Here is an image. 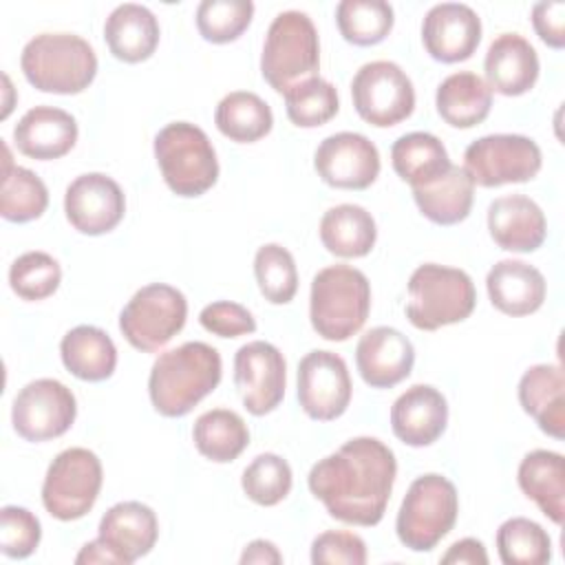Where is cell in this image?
Wrapping results in <instances>:
<instances>
[{
    "instance_id": "29",
    "label": "cell",
    "mask_w": 565,
    "mask_h": 565,
    "mask_svg": "<svg viewBox=\"0 0 565 565\" xmlns=\"http://www.w3.org/2000/svg\"><path fill=\"white\" fill-rule=\"evenodd\" d=\"M60 355L68 373L84 382H104L117 366L115 342L104 329L93 324L71 329L60 342Z\"/></svg>"
},
{
    "instance_id": "19",
    "label": "cell",
    "mask_w": 565,
    "mask_h": 565,
    "mask_svg": "<svg viewBox=\"0 0 565 565\" xmlns=\"http://www.w3.org/2000/svg\"><path fill=\"white\" fill-rule=\"evenodd\" d=\"M415 364L413 342L393 327L369 329L355 347V366L371 388H391L406 380Z\"/></svg>"
},
{
    "instance_id": "20",
    "label": "cell",
    "mask_w": 565,
    "mask_h": 565,
    "mask_svg": "<svg viewBox=\"0 0 565 565\" xmlns=\"http://www.w3.org/2000/svg\"><path fill=\"white\" fill-rule=\"evenodd\" d=\"M448 424L446 397L430 384H413L391 406V428L413 448L435 444Z\"/></svg>"
},
{
    "instance_id": "16",
    "label": "cell",
    "mask_w": 565,
    "mask_h": 565,
    "mask_svg": "<svg viewBox=\"0 0 565 565\" xmlns=\"http://www.w3.org/2000/svg\"><path fill=\"white\" fill-rule=\"evenodd\" d=\"M318 177L340 190H364L380 174V152L360 132H335L320 141L313 154Z\"/></svg>"
},
{
    "instance_id": "36",
    "label": "cell",
    "mask_w": 565,
    "mask_h": 565,
    "mask_svg": "<svg viewBox=\"0 0 565 565\" xmlns=\"http://www.w3.org/2000/svg\"><path fill=\"white\" fill-rule=\"evenodd\" d=\"M49 205V190L44 181L29 168L13 166L9 148L4 146V172L0 192V214L11 223H29L40 218Z\"/></svg>"
},
{
    "instance_id": "39",
    "label": "cell",
    "mask_w": 565,
    "mask_h": 565,
    "mask_svg": "<svg viewBox=\"0 0 565 565\" xmlns=\"http://www.w3.org/2000/svg\"><path fill=\"white\" fill-rule=\"evenodd\" d=\"M282 95L287 117L298 128H318L333 119L340 108L335 86L318 75L294 84Z\"/></svg>"
},
{
    "instance_id": "5",
    "label": "cell",
    "mask_w": 565,
    "mask_h": 565,
    "mask_svg": "<svg viewBox=\"0 0 565 565\" xmlns=\"http://www.w3.org/2000/svg\"><path fill=\"white\" fill-rule=\"evenodd\" d=\"M477 305L472 278L457 267L419 265L408 278L406 318L422 331H435L466 320Z\"/></svg>"
},
{
    "instance_id": "3",
    "label": "cell",
    "mask_w": 565,
    "mask_h": 565,
    "mask_svg": "<svg viewBox=\"0 0 565 565\" xmlns=\"http://www.w3.org/2000/svg\"><path fill=\"white\" fill-rule=\"evenodd\" d=\"M20 66L26 82L38 90L77 95L93 84L97 55L75 33H40L22 49Z\"/></svg>"
},
{
    "instance_id": "34",
    "label": "cell",
    "mask_w": 565,
    "mask_h": 565,
    "mask_svg": "<svg viewBox=\"0 0 565 565\" xmlns=\"http://www.w3.org/2000/svg\"><path fill=\"white\" fill-rule=\"evenodd\" d=\"M196 450L216 463L234 461L249 444L245 419L230 408H212L196 417L192 426Z\"/></svg>"
},
{
    "instance_id": "14",
    "label": "cell",
    "mask_w": 565,
    "mask_h": 565,
    "mask_svg": "<svg viewBox=\"0 0 565 565\" xmlns=\"http://www.w3.org/2000/svg\"><path fill=\"white\" fill-rule=\"evenodd\" d=\"M234 384L252 415L271 413L285 397L287 364L282 353L265 340L243 344L234 355Z\"/></svg>"
},
{
    "instance_id": "12",
    "label": "cell",
    "mask_w": 565,
    "mask_h": 565,
    "mask_svg": "<svg viewBox=\"0 0 565 565\" xmlns=\"http://www.w3.org/2000/svg\"><path fill=\"white\" fill-rule=\"evenodd\" d=\"M351 97L358 115L377 128H388L415 108V88L411 77L388 60H375L358 68L351 82Z\"/></svg>"
},
{
    "instance_id": "1",
    "label": "cell",
    "mask_w": 565,
    "mask_h": 565,
    "mask_svg": "<svg viewBox=\"0 0 565 565\" xmlns=\"http://www.w3.org/2000/svg\"><path fill=\"white\" fill-rule=\"evenodd\" d=\"M397 475L393 450L375 437H353L311 466L307 483L342 523L371 527L386 512Z\"/></svg>"
},
{
    "instance_id": "25",
    "label": "cell",
    "mask_w": 565,
    "mask_h": 565,
    "mask_svg": "<svg viewBox=\"0 0 565 565\" xmlns=\"http://www.w3.org/2000/svg\"><path fill=\"white\" fill-rule=\"evenodd\" d=\"M486 287L490 302L505 316L534 313L541 309L547 291L543 274L534 265L514 258L492 265L486 276Z\"/></svg>"
},
{
    "instance_id": "31",
    "label": "cell",
    "mask_w": 565,
    "mask_h": 565,
    "mask_svg": "<svg viewBox=\"0 0 565 565\" xmlns=\"http://www.w3.org/2000/svg\"><path fill=\"white\" fill-rule=\"evenodd\" d=\"M413 199L428 221L437 225H455L468 218L472 210L475 183L463 168L450 166L433 183L413 188Z\"/></svg>"
},
{
    "instance_id": "50",
    "label": "cell",
    "mask_w": 565,
    "mask_h": 565,
    "mask_svg": "<svg viewBox=\"0 0 565 565\" xmlns=\"http://www.w3.org/2000/svg\"><path fill=\"white\" fill-rule=\"evenodd\" d=\"M75 563L82 565V563H117V556L110 552V547L102 541V539H95L90 543H86L79 554L75 556Z\"/></svg>"
},
{
    "instance_id": "18",
    "label": "cell",
    "mask_w": 565,
    "mask_h": 565,
    "mask_svg": "<svg viewBox=\"0 0 565 565\" xmlns=\"http://www.w3.org/2000/svg\"><path fill=\"white\" fill-rule=\"evenodd\" d=\"M422 42L426 53L437 62H463L472 57L481 42V20L468 4H435L424 15Z\"/></svg>"
},
{
    "instance_id": "8",
    "label": "cell",
    "mask_w": 565,
    "mask_h": 565,
    "mask_svg": "<svg viewBox=\"0 0 565 565\" xmlns=\"http://www.w3.org/2000/svg\"><path fill=\"white\" fill-rule=\"evenodd\" d=\"M459 494L450 479L437 472L417 477L399 505L395 532L413 552H430L455 525Z\"/></svg>"
},
{
    "instance_id": "33",
    "label": "cell",
    "mask_w": 565,
    "mask_h": 565,
    "mask_svg": "<svg viewBox=\"0 0 565 565\" xmlns=\"http://www.w3.org/2000/svg\"><path fill=\"white\" fill-rule=\"evenodd\" d=\"M391 163L411 188H424L439 179L452 163L446 146L430 132L402 135L391 146Z\"/></svg>"
},
{
    "instance_id": "49",
    "label": "cell",
    "mask_w": 565,
    "mask_h": 565,
    "mask_svg": "<svg viewBox=\"0 0 565 565\" xmlns=\"http://www.w3.org/2000/svg\"><path fill=\"white\" fill-rule=\"evenodd\" d=\"M241 563L247 565V563H271V565H278L282 563V554L278 552V547L271 543V541H265V539H256L252 541L243 554H241Z\"/></svg>"
},
{
    "instance_id": "35",
    "label": "cell",
    "mask_w": 565,
    "mask_h": 565,
    "mask_svg": "<svg viewBox=\"0 0 565 565\" xmlns=\"http://www.w3.org/2000/svg\"><path fill=\"white\" fill-rule=\"evenodd\" d=\"M214 124L227 139L238 143H254L271 130L274 115L269 104L256 93L234 90L218 102Z\"/></svg>"
},
{
    "instance_id": "13",
    "label": "cell",
    "mask_w": 565,
    "mask_h": 565,
    "mask_svg": "<svg viewBox=\"0 0 565 565\" xmlns=\"http://www.w3.org/2000/svg\"><path fill=\"white\" fill-rule=\"evenodd\" d=\"M75 415L73 391L53 377H40L22 386L11 406L13 428L26 441L62 437L73 426Z\"/></svg>"
},
{
    "instance_id": "24",
    "label": "cell",
    "mask_w": 565,
    "mask_h": 565,
    "mask_svg": "<svg viewBox=\"0 0 565 565\" xmlns=\"http://www.w3.org/2000/svg\"><path fill=\"white\" fill-rule=\"evenodd\" d=\"M13 141L15 148L31 159H60L71 152L77 141V121L62 108L35 106L15 124Z\"/></svg>"
},
{
    "instance_id": "38",
    "label": "cell",
    "mask_w": 565,
    "mask_h": 565,
    "mask_svg": "<svg viewBox=\"0 0 565 565\" xmlns=\"http://www.w3.org/2000/svg\"><path fill=\"white\" fill-rule=\"evenodd\" d=\"M499 558L505 565H543L552 558V539L525 516H512L497 530Z\"/></svg>"
},
{
    "instance_id": "42",
    "label": "cell",
    "mask_w": 565,
    "mask_h": 565,
    "mask_svg": "<svg viewBox=\"0 0 565 565\" xmlns=\"http://www.w3.org/2000/svg\"><path fill=\"white\" fill-rule=\"evenodd\" d=\"M254 15L249 0H203L196 7V29L212 44H227L243 35Z\"/></svg>"
},
{
    "instance_id": "37",
    "label": "cell",
    "mask_w": 565,
    "mask_h": 565,
    "mask_svg": "<svg viewBox=\"0 0 565 565\" xmlns=\"http://www.w3.org/2000/svg\"><path fill=\"white\" fill-rule=\"evenodd\" d=\"M340 35L355 46L380 44L393 29V7L384 0H342L335 7Z\"/></svg>"
},
{
    "instance_id": "22",
    "label": "cell",
    "mask_w": 565,
    "mask_h": 565,
    "mask_svg": "<svg viewBox=\"0 0 565 565\" xmlns=\"http://www.w3.org/2000/svg\"><path fill=\"white\" fill-rule=\"evenodd\" d=\"M159 536L157 514L141 501H121L108 508L99 521V536L119 565H130L146 556Z\"/></svg>"
},
{
    "instance_id": "6",
    "label": "cell",
    "mask_w": 565,
    "mask_h": 565,
    "mask_svg": "<svg viewBox=\"0 0 565 565\" xmlns=\"http://www.w3.org/2000/svg\"><path fill=\"white\" fill-rule=\"evenodd\" d=\"M154 159L166 185L179 196H201L218 179L214 146L190 121H172L157 132Z\"/></svg>"
},
{
    "instance_id": "26",
    "label": "cell",
    "mask_w": 565,
    "mask_h": 565,
    "mask_svg": "<svg viewBox=\"0 0 565 565\" xmlns=\"http://www.w3.org/2000/svg\"><path fill=\"white\" fill-rule=\"evenodd\" d=\"M519 402L545 435L565 437V375L558 364L530 366L519 380Z\"/></svg>"
},
{
    "instance_id": "40",
    "label": "cell",
    "mask_w": 565,
    "mask_h": 565,
    "mask_svg": "<svg viewBox=\"0 0 565 565\" xmlns=\"http://www.w3.org/2000/svg\"><path fill=\"white\" fill-rule=\"evenodd\" d=\"M254 276L260 294L271 305H287L298 291V269L289 249L278 243L258 247L254 256Z\"/></svg>"
},
{
    "instance_id": "21",
    "label": "cell",
    "mask_w": 565,
    "mask_h": 565,
    "mask_svg": "<svg viewBox=\"0 0 565 565\" xmlns=\"http://www.w3.org/2000/svg\"><path fill=\"white\" fill-rule=\"evenodd\" d=\"M488 230L505 252L527 254L543 245L547 221L536 201L525 194H505L488 205Z\"/></svg>"
},
{
    "instance_id": "23",
    "label": "cell",
    "mask_w": 565,
    "mask_h": 565,
    "mask_svg": "<svg viewBox=\"0 0 565 565\" xmlns=\"http://www.w3.org/2000/svg\"><path fill=\"white\" fill-rule=\"evenodd\" d=\"M539 55L519 33H501L488 46L483 71L490 90L505 97L525 95L539 79Z\"/></svg>"
},
{
    "instance_id": "17",
    "label": "cell",
    "mask_w": 565,
    "mask_h": 565,
    "mask_svg": "<svg viewBox=\"0 0 565 565\" xmlns=\"http://www.w3.org/2000/svg\"><path fill=\"white\" fill-rule=\"evenodd\" d=\"M64 212L79 234L102 236L121 223L126 196L119 183L108 174L86 172L68 183Z\"/></svg>"
},
{
    "instance_id": "41",
    "label": "cell",
    "mask_w": 565,
    "mask_h": 565,
    "mask_svg": "<svg viewBox=\"0 0 565 565\" xmlns=\"http://www.w3.org/2000/svg\"><path fill=\"white\" fill-rule=\"evenodd\" d=\"M291 483H294L291 468L276 452H263L254 457L241 477V486L247 499L265 508L280 503L289 494Z\"/></svg>"
},
{
    "instance_id": "4",
    "label": "cell",
    "mask_w": 565,
    "mask_h": 565,
    "mask_svg": "<svg viewBox=\"0 0 565 565\" xmlns=\"http://www.w3.org/2000/svg\"><path fill=\"white\" fill-rule=\"evenodd\" d=\"M371 311L369 278L351 265L320 269L311 282L309 318L313 331L329 342L355 335Z\"/></svg>"
},
{
    "instance_id": "32",
    "label": "cell",
    "mask_w": 565,
    "mask_h": 565,
    "mask_svg": "<svg viewBox=\"0 0 565 565\" xmlns=\"http://www.w3.org/2000/svg\"><path fill=\"white\" fill-rule=\"evenodd\" d=\"M377 238V227L362 205L342 203L329 207L320 221V241L329 254L340 258L366 256Z\"/></svg>"
},
{
    "instance_id": "7",
    "label": "cell",
    "mask_w": 565,
    "mask_h": 565,
    "mask_svg": "<svg viewBox=\"0 0 565 565\" xmlns=\"http://www.w3.org/2000/svg\"><path fill=\"white\" fill-rule=\"evenodd\" d=\"M320 66V42L311 18L302 11L278 13L265 35L260 73L265 82L285 93L294 84L316 77Z\"/></svg>"
},
{
    "instance_id": "28",
    "label": "cell",
    "mask_w": 565,
    "mask_h": 565,
    "mask_svg": "<svg viewBox=\"0 0 565 565\" xmlns=\"http://www.w3.org/2000/svg\"><path fill=\"white\" fill-rule=\"evenodd\" d=\"M519 488L527 499H532L541 512L556 525L565 516V461L561 452L554 450H532L527 452L516 472Z\"/></svg>"
},
{
    "instance_id": "47",
    "label": "cell",
    "mask_w": 565,
    "mask_h": 565,
    "mask_svg": "<svg viewBox=\"0 0 565 565\" xmlns=\"http://www.w3.org/2000/svg\"><path fill=\"white\" fill-rule=\"evenodd\" d=\"M532 24L547 46H565V2H536L532 9Z\"/></svg>"
},
{
    "instance_id": "15",
    "label": "cell",
    "mask_w": 565,
    "mask_h": 565,
    "mask_svg": "<svg viewBox=\"0 0 565 565\" xmlns=\"http://www.w3.org/2000/svg\"><path fill=\"white\" fill-rule=\"evenodd\" d=\"M347 362L333 351H309L298 364L300 408L318 422L338 419L351 402Z\"/></svg>"
},
{
    "instance_id": "10",
    "label": "cell",
    "mask_w": 565,
    "mask_h": 565,
    "mask_svg": "<svg viewBox=\"0 0 565 565\" xmlns=\"http://www.w3.org/2000/svg\"><path fill=\"white\" fill-rule=\"evenodd\" d=\"M102 461L88 448H66L49 466L42 503L60 521H75L90 512L102 490Z\"/></svg>"
},
{
    "instance_id": "2",
    "label": "cell",
    "mask_w": 565,
    "mask_h": 565,
    "mask_svg": "<svg viewBox=\"0 0 565 565\" xmlns=\"http://www.w3.org/2000/svg\"><path fill=\"white\" fill-rule=\"evenodd\" d=\"M221 373L223 364L214 347L183 342L154 360L148 377L150 402L163 417H183L218 386Z\"/></svg>"
},
{
    "instance_id": "46",
    "label": "cell",
    "mask_w": 565,
    "mask_h": 565,
    "mask_svg": "<svg viewBox=\"0 0 565 565\" xmlns=\"http://www.w3.org/2000/svg\"><path fill=\"white\" fill-rule=\"evenodd\" d=\"M199 322L205 331L218 338H238L256 331L254 316L243 305L232 300H216L205 305L199 313Z\"/></svg>"
},
{
    "instance_id": "45",
    "label": "cell",
    "mask_w": 565,
    "mask_h": 565,
    "mask_svg": "<svg viewBox=\"0 0 565 565\" xmlns=\"http://www.w3.org/2000/svg\"><path fill=\"white\" fill-rule=\"evenodd\" d=\"M311 563L316 565H364L366 545L364 541L344 530H329L313 539L311 543Z\"/></svg>"
},
{
    "instance_id": "9",
    "label": "cell",
    "mask_w": 565,
    "mask_h": 565,
    "mask_svg": "<svg viewBox=\"0 0 565 565\" xmlns=\"http://www.w3.org/2000/svg\"><path fill=\"white\" fill-rule=\"evenodd\" d=\"M188 300L166 282H152L135 291L119 313V329L130 347L154 353L163 349L185 324Z\"/></svg>"
},
{
    "instance_id": "43",
    "label": "cell",
    "mask_w": 565,
    "mask_h": 565,
    "mask_svg": "<svg viewBox=\"0 0 565 565\" xmlns=\"http://www.w3.org/2000/svg\"><path fill=\"white\" fill-rule=\"evenodd\" d=\"M62 280L60 263L46 252H26L11 263L9 285L22 300H44L53 296Z\"/></svg>"
},
{
    "instance_id": "48",
    "label": "cell",
    "mask_w": 565,
    "mask_h": 565,
    "mask_svg": "<svg viewBox=\"0 0 565 565\" xmlns=\"http://www.w3.org/2000/svg\"><path fill=\"white\" fill-rule=\"evenodd\" d=\"M444 565H488V554L481 541L477 539H461L448 547L441 556Z\"/></svg>"
},
{
    "instance_id": "44",
    "label": "cell",
    "mask_w": 565,
    "mask_h": 565,
    "mask_svg": "<svg viewBox=\"0 0 565 565\" xmlns=\"http://www.w3.org/2000/svg\"><path fill=\"white\" fill-rule=\"evenodd\" d=\"M42 539V525L33 512L20 505L0 510V550L9 558H26Z\"/></svg>"
},
{
    "instance_id": "11",
    "label": "cell",
    "mask_w": 565,
    "mask_h": 565,
    "mask_svg": "<svg viewBox=\"0 0 565 565\" xmlns=\"http://www.w3.org/2000/svg\"><path fill=\"white\" fill-rule=\"evenodd\" d=\"M543 166L541 148L525 135H486L472 141L463 152V170L475 185L499 188L505 183H525Z\"/></svg>"
},
{
    "instance_id": "30",
    "label": "cell",
    "mask_w": 565,
    "mask_h": 565,
    "mask_svg": "<svg viewBox=\"0 0 565 565\" xmlns=\"http://www.w3.org/2000/svg\"><path fill=\"white\" fill-rule=\"evenodd\" d=\"M435 106L439 117L452 128H472L490 115L492 90L477 73L459 71L437 86Z\"/></svg>"
},
{
    "instance_id": "27",
    "label": "cell",
    "mask_w": 565,
    "mask_h": 565,
    "mask_svg": "<svg viewBox=\"0 0 565 565\" xmlns=\"http://www.w3.org/2000/svg\"><path fill=\"white\" fill-rule=\"evenodd\" d=\"M104 40L117 60L137 64L154 53L159 44V22L148 7L126 2L115 7L106 18Z\"/></svg>"
}]
</instances>
